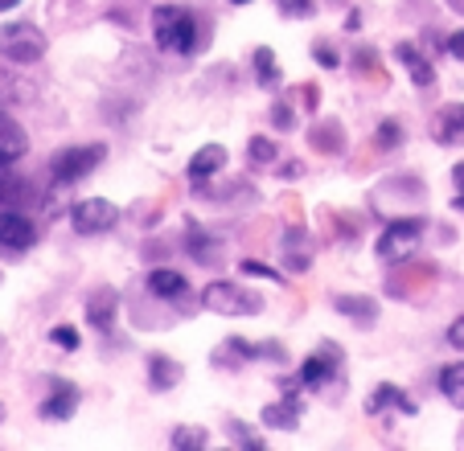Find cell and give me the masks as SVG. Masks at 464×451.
<instances>
[{
    "mask_svg": "<svg viewBox=\"0 0 464 451\" xmlns=\"http://www.w3.org/2000/svg\"><path fill=\"white\" fill-rule=\"evenodd\" d=\"M152 37H157V50L165 53H189L193 37H198V21L181 5H160L152 13Z\"/></svg>",
    "mask_w": 464,
    "mask_h": 451,
    "instance_id": "1",
    "label": "cell"
},
{
    "mask_svg": "<svg viewBox=\"0 0 464 451\" xmlns=\"http://www.w3.org/2000/svg\"><path fill=\"white\" fill-rule=\"evenodd\" d=\"M45 50H50V37L34 21H5L0 25V58L29 66V62H42Z\"/></svg>",
    "mask_w": 464,
    "mask_h": 451,
    "instance_id": "2",
    "label": "cell"
},
{
    "mask_svg": "<svg viewBox=\"0 0 464 451\" xmlns=\"http://www.w3.org/2000/svg\"><path fill=\"white\" fill-rule=\"evenodd\" d=\"M103 144H74V148H62L58 157L50 160V177L53 185H79L91 168L103 165Z\"/></svg>",
    "mask_w": 464,
    "mask_h": 451,
    "instance_id": "3",
    "label": "cell"
},
{
    "mask_svg": "<svg viewBox=\"0 0 464 451\" xmlns=\"http://www.w3.org/2000/svg\"><path fill=\"white\" fill-rule=\"evenodd\" d=\"M420 243H423V222L420 217H399V222H391L382 230V238H378V259L407 263Z\"/></svg>",
    "mask_w": 464,
    "mask_h": 451,
    "instance_id": "4",
    "label": "cell"
},
{
    "mask_svg": "<svg viewBox=\"0 0 464 451\" xmlns=\"http://www.w3.org/2000/svg\"><path fill=\"white\" fill-rule=\"evenodd\" d=\"M202 304L218 316H255L259 312V295L243 292V287L230 283V279H218V283L202 287Z\"/></svg>",
    "mask_w": 464,
    "mask_h": 451,
    "instance_id": "5",
    "label": "cell"
},
{
    "mask_svg": "<svg viewBox=\"0 0 464 451\" xmlns=\"http://www.w3.org/2000/svg\"><path fill=\"white\" fill-rule=\"evenodd\" d=\"M115 222H120V206L107 197H87L71 206V226L79 235H107Z\"/></svg>",
    "mask_w": 464,
    "mask_h": 451,
    "instance_id": "6",
    "label": "cell"
},
{
    "mask_svg": "<svg viewBox=\"0 0 464 451\" xmlns=\"http://www.w3.org/2000/svg\"><path fill=\"white\" fill-rule=\"evenodd\" d=\"M337 365H342V353H337V349H316L313 357H304V361H300L296 382L304 386V390H321V386L337 373Z\"/></svg>",
    "mask_w": 464,
    "mask_h": 451,
    "instance_id": "7",
    "label": "cell"
},
{
    "mask_svg": "<svg viewBox=\"0 0 464 451\" xmlns=\"http://www.w3.org/2000/svg\"><path fill=\"white\" fill-rule=\"evenodd\" d=\"M79 386L66 382V378H53L50 382V394H45L42 402V418H50V423H66V418L79 410Z\"/></svg>",
    "mask_w": 464,
    "mask_h": 451,
    "instance_id": "8",
    "label": "cell"
},
{
    "mask_svg": "<svg viewBox=\"0 0 464 451\" xmlns=\"http://www.w3.org/2000/svg\"><path fill=\"white\" fill-rule=\"evenodd\" d=\"M37 238L34 222H29L25 214H17V209H0V246H9V251H29Z\"/></svg>",
    "mask_w": 464,
    "mask_h": 451,
    "instance_id": "9",
    "label": "cell"
},
{
    "mask_svg": "<svg viewBox=\"0 0 464 451\" xmlns=\"http://www.w3.org/2000/svg\"><path fill=\"white\" fill-rule=\"evenodd\" d=\"M431 139L436 144H460L464 139V103H444L431 115Z\"/></svg>",
    "mask_w": 464,
    "mask_h": 451,
    "instance_id": "10",
    "label": "cell"
},
{
    "mask_svg": "<svg viewBox=\"0 0 464 451\" xmlns=\"http://www.w3.org/2000/svg\"><path fill=\"white\" fill-rule=\"evenodd\" d=\"M227 168V148L222 144H206V148H198V157L189 160V181L193 185H206L214 173H222Z\"/></svg>",
    "mask_w": 464,
    "mask_h": 451,
    "instance_id": "11",
    "label": "cell"
},
{
    "mask_svg": "<svg viewBox=\"0 0 464 451\" xmlns=\"http://www.w3.org/2000/svg\"><path fill=\"white\" fill-rule=\"evenodd\" d=\"M394 58L407 66V74H411L415 87H431V82H436V66H431V62L423 58V53L415 50L411 42H399V45H394Z\"/></svg>",
    "mask_w": 464,
    "mask_h": 451,
    "instance_id": "12",
    "label": "cell"
},
{
    "mask_svg": "<svg viewBox=\"0 0 464 451\" xmlns=\"http://www.w3.org/2000/svg\"><path fill=\"white\" fill-rule=\"evenodd\" d=\"M149 292L157 295V300H185V295H189V279H185L181 271L157 267L149 275Z\"/></svg>",
    "mask_w": 464,
    "mask_h": 451,
    "instance_id": "13",
    "label": "cell"
},
{
    "mask_svg": "<svg viewBox=\"0 0 464 451\" xmlns=\"http://www.w3.org/2000/svg\"><path fill=\"white\" fill-rule=\"evenodd\" d=\"M25 148H29L25 131H21L9 115H0V165H5V168L17 165V160L25 157Z\"/></svg>",
    "mask_w": 464,
    "mask_h": 451,
    "instance_id": "14",
    "label": "cell"
},
{
    "mask_svg": "<svg viewBox=\"0 0 464 451\" xmlns=\"http://www.w3.org/2000/svg\"><path fill=\"white\" fill-rule=\"evenodd\" d=\"M366 410H370V415H382V410H403V415H415L420 407H415V402L407 398L399 386L386 382V386H378V390L366 398Z\"/></svg>",
    "mask_w": 464,
    "mask_h": 451,
    "instance_id": "15",
    "label": "cell"
},
{
    "mask_svg": "<svg viewBox=\"0 0 464 451\" xmlns=\"http://www.w3.org/2000/svg\"><path fill=\"white\" fill-rule=\"evenodd\" d=\"M181 365L173 361V357H165V353H152L149 357V386L152 390H173L177 382H181Z\"/></svg>",
    "mask_w": 464,
    "mask_h": 451,
    "instance_id": "16",
    "label": "cell"
},
{
    "mask_svg": "<svg viewBox=\"0 0 464 451\" xmlns=\"http://www.w3.org/2000/svg\"><path fill=\"white\" fill-rule=\"evenodd\" d=\"M263 427H276V431H296L300 427V402L296 398H284V402H272L263 407Z\"/></svg>",
    "mask_w": 464,
    "mask_h": 451,
    "instance_id": "17",
    "label": "cell"
},
{
    "mask_svg": "<svg viewBox=\"0 0 464 451\" xmlns=\"http://www.w3.org/2000/svg\"><path fill=\"white\" fill-rule=\"evenodd\" d=\"M440 394L448 398V407L464 410V361H452L440 369Z\"/></svg>",
    "mask_w": 464,
    "mask_h": 451,
    "instance_id": "18",
    "label": "cell"
},
{
    "mask_svg": "<svg viewBox=\"0 0 464 451\" xmlns=\"http://www.w3.org/2000/svg\"><path fill=\"white\" fill-rule=\"evenodd\" d=\"M87 321L95 324L99 332H111V321H115V292H103V295H95L87 304Z\"/></svg>",
    "mask_w": 464,
    "mask_h": 451,
    "instance_id": "19",
    "label": "cell"
},
{
    "mask_svg": "<svg viewBox=\"0 0 464 451\" xmlns=\"http://www.w3.org/2000/svg\"><path fill=\"white\" fill-rule=\"evenodd\" d=\"M169 443H173L177 451H202L206 443H210V431H206V427H177L173 435H169Z\"/></svg>",
    "mask_w": 464,
    "mask_h": 451,
    "instance_id": "20",
    "label": "cell"
},
{
    "mask_svg": "<svg viewBox=\"0 0 464 451\" xmlns=\"http://www.w3.org/2000/svg\"><path fill=\"white\" fill-rule=\"evenodd\" d=\"M255 74H259L263 87H280V62H276V53L267 45L255 50Z\"/></svg>",
    "mask_w": 464,
    "mask_h": 451,
    "instance_id": "21",
    "label": "cell"
},
{
    "mask_svg": "<svg viewBox=\"0 0 464 451\" xmlns=\"http://www.w3.org/2000/svg\"><path fill=\"white\" fill-rule=\"evenodd\" d=\"M337 308H342L345 316H353V321H374V312H378L374 300H353V295H342Z\"/></svg>",
    "mask_w": 464,
    "mask_h": 451,
    "instance_id": "22",
    "label": "cell"
},
{
    "mask_svg": "<svg viewBox=\"0 0 464 451\" xmlns=\"http://www.w3.org/2000/svg\"><path fill=\"white\" fill-rule=\"evenodd\" d=\"M50 341L58 349H66V353H74V349H79V329H74V324H53L50 329Z\"/></svg>",
    "mask_w": 464,
    "mask_h": 451,
    "instance_id": "23",
    "label": "cell"
},
{
    "mask_svg": "<svg viewBox=\"0 0 464 451\" xmlns=\"http://www.w3.org/2000/svg\"><path fill=\"white\" fill-rule=\"evenodd\" d=\"M227 431H230V435H238V447H246V451H259V447H267V443H263L259 435H255V431H251V427H246V423H238V418H235V423L227 427Z\"/></svg>",
    "mask_w": 464,
    "mask_h": 451,
    "instance_id": "24",
    "label": "cell"
},
{
    "mask_svg": "<svg viewBox=\"0 0 464 451\" xmlns=\"http://www.w3.org/2000/svg\"><path fill=\"white\" fill-rule=\"evenodd\" d=\"M276 157H280V152H276L272 139H263V136L251 139V160H255V165H272Z\"/></svg>",
    "mask_w": 464,
    "mask_h": 451,
    "instance_id": "25",
    "label": "cell"
},
{
    "mask_svg": "<svg viewBox=\"0 0 464 451\" xmlns=\"http://www.w3.org/2000/svg\"><path fill=\"white\" fill-rule=\"evenodd\" d=\"M21 189H25V185H21L13 173H5V165H0V201H13V197H21Z\"/></svg>",
    "mask_w": 464,
    "mask_h": 451,
    "instance_id": "26",
    "label": "cell"
},
{
    "mask_svg": "<svg viewBox=\"0 0 464 451\" xmlns=\"http://www.w3.org/2000/svg\"><path fill=\"white\" fill-rule=\"evenodd\" d=\"M313 58L321 62V66H329V70H334L337 62H342V58H337V50H334V45H324V42H316V45H313Z\"/></svg>",
    "mask_w": 464,
    "mask_h": 451,
    "instance_id": "27",
    "label": "cell"
},
{
    "mask_svg": "<svg viewBox=\"0 0 464 451\" xmlns=\"http://www.w3.org/2000/svg\"><path fill=\"white\" fill-rule=\"evenodd\" d=\"M243 271H246V275H263V279H272V283H288V279H284L280 271L263 267V263H243Z\"/></svg>",
    "mask_w": 464,
    "mask_h": 451,
    "instance_id": "28",
    "label": "cell"
},
{
    "mask_svg": "<svg viewBox=\"0 0 464 451\" xmlns=\"http://www.w3.org/2000/svg\"><path fill=\"white\" fill-rule=\"evenodd\" d=\"M399 139H403V128H399V123L386 120L382 128H378V144H399Z\"/></svg>",
    "mask_w": 464,
    "mask_h": 451,
    "instance_id": "29",
    "label": "cell"
},
{
    "mask_svg": "<svg viewBox=\"0 0 464 451\" xmlns=\"http://www.w3.org/2000/svg\"><path fill=\"white\" fill-rule=\"evenodd\" d=\"M448 345L460 349V353H464V316H460V321L448 324Z\"/></svg>",
    "mask_w": 464,
    "mask_h": 451,
    "instance_id": "30",
    "label": "cell"
},
{
    "mask_svg": "<svg viewBox=\"0 0 464 451\" xmlns=\"http://www.w3.org/2000/svg\"><path fill=\"white\" fill-rule=\"evenodd\" d=\"M452 181H456V201H452V206L464 214V165H456V168H452Z\"/></svg>",
    "mask_w": 464,
    "mask_h": 451,
    "instance_id": "31",
    "label": "cell"
},
{
    "mask_svg": "<svg viewBox=\"0 0 464 451\" xmlns=\"http://www.w3.org/2000/svg\"><path fill=\"white\" fill-rule=\"evenodd\" d=\"M448 53H452L456 62H464V29H456V34L448 37Z\"/></svg>",
    "mask_w": 464,
    "mask_h": 451,
    "instance_id": "32",
    "label": "cell"
},
{
    "mask_svg": "<svg viewBox=\"0 0 464 451\" xmlns=\"http://www.w3.org/2000/svg\"><path fill=\"white\" fill-rule=\"evenodd\" d=\"M280 5H284V13H292V17H296V13H300V17H308V13H313V5H308V0H280Z\"/></svg>",
    "mask_w": 464,
    "mask_h": 451,
    "instance_id": "33",
    "label": "cell"
},
{
    "mask_svg": "<svg viewBox=\"0 0 464 451\" xmlns=\"http://www.w3.org/2000/svg\"><path fill=\"white\" fill-rule=\"evenodd\" d=\"M272 120H276V128H292V115H288V107H284V103H276Z\"/></svg>",
    "mask_w": 464,
    "mask_h": 451,
    "instance_id": "34",
    "label": "cell"
},
{
    "mask_svg": "<svg viewBox=\"0 0 464 451\" xmlns=\"http://www.w3.org/2000/svg\"><path fill=\"white\" fill-rule=\"evenodd\" d=\"M21 0H0V13H9V9H17Z\"/></svg>",
    "mask_w": 464,
    "mask_h": 451,
    "instance_id": "35",
    "label": "cell"
},
{
    "mask_svg": "<svg viewBox=\"0 0 464 451\" xmlns=\"http://www.w3.org/2000/svg\"><path fill=\"white\" fill-rule=\"evenodd\" d=\"M0 418H5V407H0Z\"/></svg>",
    "mask_w": 464,
    "mask_h": 451,
    "instance_id": "36",
    "label": "cell"
},
{
    "mask_svg": "<svg viewBox=\"0 0 464 451\" xmlns=\"http://www.w3.org/2000/svg\"><path fill=\"white\" fill-rule=\"evenodd\" d=\"M238 5H246V0H238Z\"/></svg>",
    "mask_w": 464,
    "mask_h": 451,
    "instance_id": "37",
    "label": "cell"
}]
</instances>
